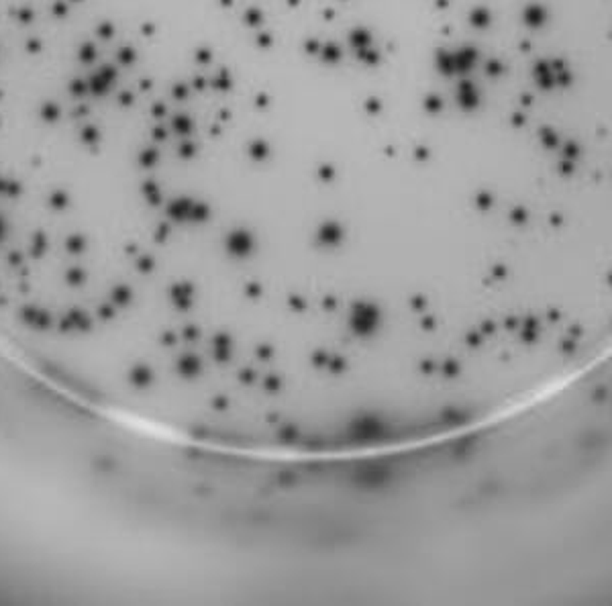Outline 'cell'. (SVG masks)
<instances>
[{"label":"cell","instance_id":"obj_1","mask_svg":"<svg viewBox=\"0 0 612 606\" xmlns=\"http://www.w3.org/2000/svg\"><path fill=\"white\" fill-rule=\"evenodd\" d=\"M4 233H6V227H4V221L0 219V239L4 237Z\"/></svg>","mask_w":612,"mask_h":606}]
</instances>
